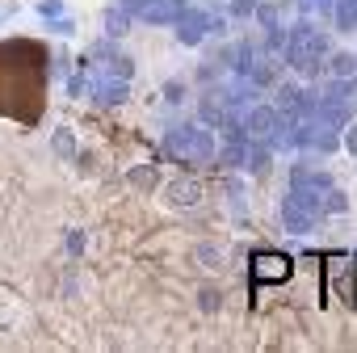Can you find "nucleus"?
Listing matches in <instances>:
<instances>
[{"label":"nucleus","mask_w":357,"mask_h":353,"mask_svg":"<svg viewBox=\"0 0 357 353\" xmlns=\"http://www.w3.org/2000/svg\"><path fill=\"white\" fill-rule=\"evenodd\" d=\"M47 89V55L34 43H5L0 47V114L34 122L43 110Z\"/></svg>","instance_id":"f257e3e1"},{"label":"nucleus","mask_w":357,"mask_h":353,"mask_svg":"<svg viewBox=\"0 0 357 353\" xmlns=\"http://www.w3.org/2000/svg\"><path fill=\"white\" fill-rule=\"evenodd\" d=\"M286 273H290V261L278 257V253H261V257L252 261V278H261V282H278V278H286Z\"/></svg>","instance_id":"f03ea898"}]
</instances>
